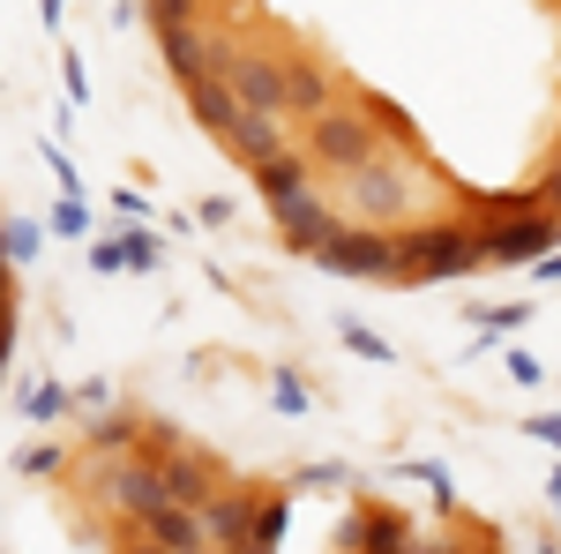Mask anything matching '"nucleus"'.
<instances>
[{
  "mask_svg": "<svg viewBox=\"0 0 561 554\" xmlns=\"http://www.w3.org/2000/svg\"><path fill=\"white\" fill-rule=\"evenodd\" d=\"M486 262V240L465 225H412L404 233V285H449Z\"/></svg>",
  "mask_w": 561,
  "mask_h": 554,
  "instance_id": "obj_1",
  "label": "nucleus"
},
{
  "mask_svg": "<svg viewBox=\"0 0 561 554\" xmlns=\"http://www.w3.org/2000/svg\"><path fill=\"white\" fill-rule=\"evenodd\" d=\"M314 262L330 278H367V285H404V233H375V225H345L330 233Z\"/></svg>",
  "mask_w": 561,
  "mask_h": 554,
  "instance_id": "obj_2",
  "label": "nucleus"
},
{
  "mask_svg": "<svg viewBox=\"0 0 561 554\" xmlns=\"http://www.w3.org/2000/svg\"><path fill=\"white\" fill-rule=\"evenodd\" d=\"M307 150H314V166H330V172H359L367 158H382V150H375V113H352V105L314 113Z\"/></svg>",
  "mask_w": 561,
  "mask_h": 554,
  "instance_id": "obj_3",
  "label": "nucleus"
},
{
  "mask_svg": "<svg viewBox=\"0 0 561 554\" xmlns=\"http://www.w3.org/2000/svg\"><path fill=\"white\" fill-rule=\"evenodd\" d=\"M345 195L359 217H404L412 211V172L397 158H367L359 172H345Z\"/></svg>",
  "mask_w": 561,
  "mask_h": 554,
  "instance_id": "obj_4",
  "label": "nucleus"
},
{
  "mask_svg": "<svg viewBox=\"0 0 561 554\" xmlns=\"http://www.w3.org/2000/svg\"><path fill=\"white\" fill-rule=\"evenodd\" d=\"M105 495H113V510H121V517H135V524H142L150 510H165V502H173V479H165V457H158V465H150V457H128V465H113V479H105Z\"/></svg>",
  "mask_w": 561,
  "mask_h": 554,
  "instance_id": "obj_5",
  "label": "nucleus"
},
{
  "mask_svg": "<svg viewBox=\"0 0 561 554\" xmlns=\"http://www.w3.org/2000/svg\"><path fill=\"white\" fill-rule=\"evenodd\" d=\"M270 217H277V233L300 248V256H314L330 233H345L337 217H330V203H322V188H300V195H285V203H270Z\"/></svg>",
  "mask_w": 561,
  "mask_h": 554,
  "instance_id": "obj_6",
  "label": "nucleus"
},
{
  "mask_svg": "<svg viewBox=\"0 0 561 554\" xmlns=\"http://www.w3.org/2000/svg\"><path fill=\"white\" fill-rule=\"evenodd\" d=\"M479 240H486V262H539L561 240V217H539V211H531V217H517V225L502 217V225H486Z\"/></svg>",
  "mask_w": 561,
  "mask_h": 554,
  "instance_id": "obj_7",
  "label": "nucleus"
},
{
  "mask_svg": "<svg viewBox=\"0 0 561 554\" xmlns=\"http://www.w3.org/2000/svg\"><path fill=\"white\" fill-rule=\"evenodd\" d=\"M232 90H240V105L293 113V68H277V60H262V53H240V60H232Z\"/></svg>",
  "mask_w": 561,
  "mask_h": 554,
  "instance_id": "obj_8",
  "label": "nucleus"
},
{
  "mask_svg": "<svg viewBox=\"0 0 561 554\" xmlns=\"http://www.w3.org/2000/svg\"><path fill=\"white\" fill-rule=\"evenodd\" d=\"M142 540L150 547H173V554H195V547H210V524H203V510H187V502H165V510L142 517Z\"/></svg>",
  "mask_w": 561,
  "mask_h": 554,
  "instance_id": "obj_9",
  "label": "nucleus"
},
{
  "mask_svg": "<svg viewBox=\"0 0 561 554\" xmlns=\"http://www.w3.org/2000/svg\"><path fill=\"white\" fill-rule=\"evenodd\" d=\"M337 547H352V554H389V547H412V524H404L397 510H359V517H345Z\"/></svg>",
  "mask_w": 561,
  "mask_h": 554,
  "instance_id": "obj_10",
  "label": "nucleus"
},
{
  "mask_svg": "<svg viewBox=\"0 0 561 554\" xmlns=\"http://www.w3.org/2000/svg\"><path fill=\"white\" fill-rule=\"evenodd\" d=\"M187 113H195V128L232 135V121H240L248 105H240V90H232V76H203V83H187Z\"/></svg>",
  "mask_w": 561,
  "mask_h": 554,
  "instance_id": "obj_11",
  "label": "nucleus"
},
{
  "mask_svg": "<svg viewBox=\"0 0 561 554\" xmlns=\"http://www.w3.org/2000/svg\"><path fill=\"white\" fill-rule=\"evenodd\" d=\"M255 172V188H262V203H285V195H300V188H314V150H270Z\"/></svg>",
  "mask_w": 561,
  "mask_h": 554,
  "instance_id": "obj_12",
  "label": "nucleus"
},
{
  "mask_svg": "<svg viewBox=\"0 0 561 554\" xmlns=\"http://www.w3.org/2000/svg\"><path fill=\"white\" fill-rule=\"evenodd\" d=\"M203 524H210V547H255V502L248 495H210Z\"/></svg>",
  "mask_w": 561,
  "mask_h": 554,
  "instance_id": "obj_13",
  "label": "nucleus"
},
{
  "mask_svg": "<svg viewBox=\"0 0 561 554\" xmlns=\"http://www.w3.org/2000/svg\"><path fill=\"white\" fill-rule=\"evenodd\" d=\"M225 143H232L248 166H262L270 150H285V113H262V105H248V113L232 121V135H225Z\"/></svg>",
  "mask_w": 561,
  "mask_h": 554,
  "instance_id": "obj_14",
  "label": "nucleus"
},
{
  "mask_svg": "<svg viewBox=\"0 0 561 554\" xmlns=\"http://www.w3.org/2000/svg\"><path fill=\"white\" fill-rule=\"evenodd\" d=\"M165 479H173V502H187V510L210 502V472H203V457H165Z\"/></svg>",
  "mask_w": 561,
  "mask_h": 554,
  "instance_id": "obj_15",
  "label": "nucleus"
},
{
  "mask_svg": "<svg viewBox=\"0 0 561 554\" xmlns=\"http://www.w3.org/2000/svg\"><path fill=\"white\" fill-rule=\"evenodd\" d=\"M293 113H330V76L314 68V60H293Z\"/></svg>",
  "mask_w": 561,
  "mask_h": 554,
  "instance_id": "obj_16",
  "label": "nucleus"
},
{
  "mask_svg": "<svg viewBox=\"0 0 561 554\" xmlns=\"http://www.w3.org/2000/svg\"><path fill=\"white\" fill-rule=\"evenodd\" d=\"M285 524H293V495H262L255 502V547H277Z\"/></svg>",
  "mask_w": 561,
  "mask_h": 554,
  "instance_id": "obj_17",
  "label": "nucleus"
},
{
  "mask_svg": "<svg viewBox=\"0 0 561 554\" xmlns=\"http://www.w3.org/2000/svg\"><path fill=\"white\" fill-rule=\"evenodd\" d=\"M45 248V233L31 225V217H8V270H31Z\"/></svg>",
  "mask_w": 561,
  "mask_h": 554,
  "instance_id": "obj_18",
  "label": "nucleus"
},
{
  "mask_svg": "<svg viewBox=\"0 0 561 554\" xmlns=\"http://www.w3.org/2000/svg\"><path fill=\"white\" fill-rule=\"evenodd\" d=\"M15 405H23L31 420H53V412H68V389H60V383H23V389H15Z\"/></svg>",
  "mask_w": 561,
  "mask_h": 554,
  "instance_id": "obj_19",
  "label": "nucleus"
},
{
  "mask_svg": "<svg viewBox=\"0 0 561 554\" xmlns=\"http://www.w3.org/2000/svg\"><path fill=\"white\" fill-rule=\"evenodd\" d=\"M270 405H277V412H307V383L293 375V368H277V375H270Z\"/></svg>",
  "mask_w": 561,
  "mask_h": 554,
  "instance_id": "obj_20",
  "label": "nucleus"
},
{
  "mask_svg": "<svg viewBox=\"0 0 561 554\" xmlns=\"http://www.w3.org/2000/svg\"><path fill=\"white\" fill-rule=\"evenodd\" d=\"M90 442H98V450H135V420H113V412H98V420H90Z\"/></svg>",
  "mask_w": 561,
  "mask_h": 554,
  "instance_id": "obj_21",
  "label": "nucleus"
},
{
  "mask_svg": "<svg viewBox=\"0 0 561 554\" xmlns=\"http://www.w3.org/2000/svg\"><path fill=\"white\" fill-rule=\"evenodd\" d=\"M472 323H479V330H524L531 307H524V299H510V307H472Z\"/></svg>",
  "mask_w": 561,
  "mask_h": 554,
  "instance_id": "obj_22",
  "label": "nucleus"
},
{
  "mask_svg": "<svg viewBox=\"0 0 561 554\" xmlns=\"http://www.w3.org/2000/svg\"><path fill=\"white\" fill-rule=\"evenodd\" d=\"M150 31H173V23H195V0H142Z\"/></svg>",
  "mask_w": 561,
  "mask_h": 554,
  "instance_id": "obj_23",
  "label": "nucleus"
},
{
  "mask_svg": "<svg viewBox=\"0 0 561 554\" xmlns=\"http://www.w3.org/2000/svg\"><path fill=\"white\" fill-rule=\"evenodd\" d=\"M128 262L135 270H165V240L158 233H128Z\"/></svg>",
  "mask_w": 561,
  "mask_h": 554,
  "instance_id": "obj_24",
  "label": "nucleus"
},
{
  "mask_svg": "<svg viewBox=\"0 0 561 554\" xmlns=\"http://www.w3.org/2000/svg\"><path fill=\"white\" fill-rule=\"evenodd\" d=\"M337 330H345V344L359 352V360H389V338H375L367 323H337Z\"/></svg>",
  "mask_w": 561,
  "mask_h": 554,
  "instance_id": "obj_25",
  "label": "nucleus"
},
{
  "mask_svg": "<svg viewBox=\"0 0 561 554\" xmlns=\"http://www.w3.org/2000/svg\"><path fill=\"white\" fill-rule=\"evenodd\" d=\"M53 233H68V240H76V233H90L83 195H60V203H53Z\"/></svg>",
  "mask_w": 561,
  "mask_h": 554,
  "instance_id": "obj_26",
  "label": "nucleus"
},
{
  "mask_svg": "<svg viewBox=\"0 0 561 554\" xmlns=\"http://www.w3.org/2000/svg\"><path fill=\"white\" fill-rule=\"evenodd\" d=\"M345 479H352V472L337 465V457H330V465H307L300 479H293V487H300V495H314V487H345Z\"/></svg>",
  "mask_w": 561,
  "mask_h": 554,
  "instance_id": "obj_27",
  "label": "nucleus"
},
{
  "mask_svg": "<svg viewBox=\"0 0 561 554\" xmlns=\"http://www.w3.org/2000/svg\"><path fill=\"white\" fill-rule=\"evenodd\" d=\"M15 465L31 472V479H53V472H60V450H53V442H38V450H23Z\"/></svg>",
  "mask_w": 561,
  "mask_h": 554,
  "instance_id": "obj_28",
  "label": "nucleus"
},
{
  "mask_svg": "<svg viewBox=\"0 0 561 554\" xmlns=\"http://www.w3.org/2000/svg\"><path fill=\"white\" fill-rule=\"evenodd\" d=\"M90 270H135L128 240H98V248H90Z\"/></svg>",
  "mask_w": 561,
  "mask_h": 554,
  "instance_id": "obj_29",
  "label": "nucleus"
},
{
  "mask_svg": "<svg viewBox=\"0 0 561 554\" xmlns=\"http://www.w3.org/2000/svg\"><path fill=\"white\" fill-rule=\"evenodd\" d=\"M524 434H531V442H547V450H561V412H531Z\"/></svg>",
  "mask_w": 561,
  "mask_h": 554,
  "instance_id": "obj_30",
  "label": "nucleus"
},
{
  "mask_svg": "<svg viewBox=\"0 0 561 554\" xmlns=\"http://www.w3.org/2000/svg\"><path fill=\"white\" fill-rule=\"evenodd\" d=\"M60 83H68V105H83V98H90V83H83V60H76V53L60 60Z\"/></svg>",
  "mask_w": 561,
  "mask_h": 554,
  "instance_id": "obj_31",
  "label": "nucleus"
},
{
  "mask_svg": "<svg viewBox=\"0 0 561 554\" xmlns=\"http://www.w3.org/2000/svg\"><path fill=\"white\" fill-rule=\"evenodd\" d=\"M45 166H53V180H60V195H83V180H76V166H68L60 150H45Z\"/></svg>",
  "mask_w": 561,
  "mask_h": 554,
  "instance_id": "obj_32",
  "label": "nucleus"
},
{
  "mask_svg": "<svg viewBox=\"0 0 561 554\" xmlns=\"http://www.w3.org/2000/svg\"><path fill=\"white\" fill-rule=\"evenodd\" d=\"M76 405H83V420H98V412L113 405V389H105V383H90V389H76Z\"/></svg>",
  "mask_w": 561,
  "mask_h": 554,
  "instance_id": "obj_33",
  "label": "nucleus"
},
{
  "mask_svg": "<svg viewBox=\"0 0 561 554\" xmlns=\"http://www.w3.org/2000/svg\"><path fill=\"white\" fill-rule=\"evenodd\" d=\"M195 217H203V225H232V203H225V195H203V211H195Z\"/></svg>",
  "mask_w": 561,
  "mask_h": 554,
  "instance_id": "obj_34",
  "label": "nucleus"
},
{
  "mask_svg": "<svg viewBox=\"0 0 561 554\" xmlns=\"http://www.w3.org/2000/svg\"><path fill=\"white\" fill-rule=\"evenodd\" d=\"M539 278H547V285H561V256H554V248L539 256Z\"/></svg>",
  "mask_w": 561,
  "mask_h": 554,
  "instance_id": "obj_35",
  "label": "nucleus"
},
{
  "mask_svg": "<svg viewBox=\"0 0 561 554\" xmlns=\"http://www.w3.org/2000/svg\"><path fill=\"white\" fill-rule=\"evenodd\" d=\"M547 502H554V510H561V465L547 472Z\"/></svg>",
  "mask_w": 561,
  "mask_h": 554,
  "instance_id": "obj_36",
  "label": "nucleus"
},
{
  "mask_svg": "<svg viewBox=\"0 0 561 554\" xmlns=\"http://www.w3.org/2000/svg\"><path fill=\"white\" fill-rule=\"evenodd\" d=\"M547 203H554V211H561V166L547 172Z\"/></svg>",
  "mask_w": 561,
  "mask_h": 554,
  "instance_id": "obj_37",
  "label": "nucleus"
}]
</instances>
